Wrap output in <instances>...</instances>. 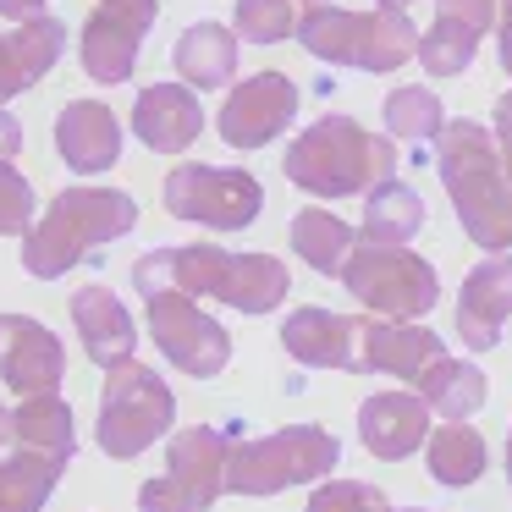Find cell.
<instances>
[{"instance_id":"6da1fadb","label":"cell","mask_w":512,"mask_h":512,"mask_svg":"<svg viewBox=\"0 0 512 512\" xmlns=\"http://www.w3.org/2000/svg\"><path fill=\"white\" fill-rule=\"evenodd\" d=\"M133 287L144 292H188V298H215L237 314H270L292 292V276L276 254H232L215 243L188 248H149L133 265Z\"/></svg>"},{"instance_id":"7a4b0ae2","label":"cell","mask_w":512,"mask_h":512,"mask_svg":"<svg viewBox=\"0 0 512 512\" xmlns=\"http://www.w3.org/2000/svg\"><path fill=\"white\" fill-rule=\"evenodd\" d=\"M435 171L463 232L490 254H512V182L496 138L479 122H446L435 138Z\"/></svg>"},{"instance_id":"3957f363","label":"cell","mask_w":512,"mask_h":512,"mask_svg":"<svg viewBox=\"0 0 512 512\" xmlns=\"http://www.w3.org/2000/svg\"><path fill=\"white\" fill-rule=\"evenodd\" d=\"M138 226V204L122 188H61L50 199V210L34 221V232L23 237V270L34 281H61L67 270H78L83 259H94L105 243L127 237Z\"/></svg>"},{"instance_id":"277c9868","label":"cell","mask_w":512,"mask_h":512,"mask_svg":"<svg viewBox=\"0 0 512 512\" xmlns=\"http://www.w3.org/2000/svg\"><path fill=\"white\" fill-rule=\"evenodd\" d=\"M397 144L364 133L353 116H320L287 144V182L314 199H353L397 177Z\"/></svg>"},{"instance_id":"5b68a950","label":"cell","mask_w":512,"mask_h":512,"mask_svg":"<svg viewBox=\"0 0 512 512\" xmlns=\"http://www.w3.org/2000/svg\"><path fill=\"white\" fill-rule=\"evenodd\" d=\"M298 45L325 67H353V72H397L419 56L408 12H347V6H309L298 17Z\"/></svg>"},{"instance_id":"8992f818","label":"cell","mask_w":512,"mask_h":512,"mask_svg":"<svg viewBox=\"0 0 512 512\" xmlns=\"http://www.w3.org/2000/svg\"><path fill=\"white\" fill-rule=\"evenodd\" d=\"M336 463H342V441L325 424H287L276 435L232 446L226 490H237V496H276V490H292V485H314Z\"/></svg>"},{"instance_id":"52a82bcc","label":"cell","mask_w":512,"mask_h":512,"mask_svg":"<svg viewBox=\"0 0 512 512\" xmlns=\"http://www.w3.org/2000/svg\"><path fill=\"white\" fill-rule=\"evenodd\" d=\"M171 424H177V397H171V386L149 364L133 358V364H122V369L105 375L100 424H94V441H100L105 457L127 463V457L149 452Z\"/></svg>"},{"instance_id":"ba28073f","label":"cell","mask_w":512,"mask_h":512,"mask_svg":"<svg viewBox=\"0 0 512 512\" xmlns=\"http://www.w3.org/2000/svg\"><path fill=\"white\" fill-rule=\"evenodd\" d=\"M232 430L188 424L166 446V474L138 490V512H210L232 468Z\"/></svg>"},{"instance_id":"9c48e42d","label":"cell","mask_w":512,"mask_h":512,"mask_svg":"<svg viewBox=\"0 0 512 512\" xmlns=\"http://www.w3.org/2000/svg\"><path fill=\"white\" fill-rule=\"evenodd\" d=\"M342 287L380 320H419V314H430L441 303V281H435L430 259L408 254V248H380V243L353 248Z\"/></svg>"},{"instance_id":"30bf717a","label":"cell","mask_w":512,"mask_h":512,"mask_svg":"<svg viewBox=\"0 0 512 512\" xmlns=\"http://www.w3.org/2000/svg\"><path fill=\"white\" fill-rule=\"evenodd\" d=\"M166 210L177 221H199L210 232H243V226L259 221V204H265V188H259L254 171H237V166H177L160 188Z\"/></svg>"},{"instance_id":"8fae6325","label":"cell","mask_w":512,"mask_h":512,"mask_svg":"<svg viewBox=\"0 0 512 512\" xmlns=\"http://www.w3.org/2000/svg\"><path fill=\"white\" fill-rule=\"evenodd\" d=\"M144 309H149V336H155V347L182 369V375L215 380L232 364V336H226L221 320H210V314L199 309V298L160 287L144 298Z\"/></svg>"},{"instance_id":"7c38bea8","label":"cell","mask_w":512,"mask_h":512,"mask_svg":"<svg viewBox=\"0 0 512 512\" xmlns=\"http://www.w3.org/2000/svg\"><path fill=\"white\" fill-rule=\"evenodd\" d=\"M155 17H160V0H100L83 23V39H78V56H83V72L105 89L127 83L138 72V50L144 39L155 34Z\"/></svg>"},{"instance_id":"4fadbf2b","label":"cell","mask_w":512,"mask_h":512,"mask_svg":"<svg viewBox=\"0 0 512 512\" xmlns=\"http://www.w3.org/2000/svg\"><path fill=\"white\" fill-rule=\"evenodd\" d=\"M298 100L303 94H298V83H292L287 72H254V78H243L232 94H226L221 116H215V133H221L232 149H265L292 127Z\"/></svg>"},{"instance_id":"5bb4252c","label":"cell","mask_w":512,"mask_h":512,"mask_svg":"<svg viewBox=\"0 0 512 512\" xmlns=\"http://www.w3.org/2000/svg\"><path fill=\"white\" fill-rule=\"evenodd\" d=\"M0 380L17 397H45L67 380V347L34 314H0Z\"/></svg>"},{"instance_id":"9a60e30c","label":"cell","mask_w":512,"mask_h":512,"mask_svg":"<svg viewBox=\"0 0 512 512\" xmlns=\"http://www.w3.org/2000/svg\"><path fill=\"white\" fill-rule=\"evenodd\" d=\"M501 0H435V23L419 34V67L430 78H457L474 67L479 39L496 28Z\"/></svg>"},{"instance_id":"2e32d148","label":"cell","mask_w":512,"mask_h":512,"mask_svg":"<svg viewBox=\"0 0 512 512\" xmlns=\"http://www.w3.org/2000/svg\"><path fill=\"white\" fill-rule=\"evenodd\" d=\"M435 358H446L441 336L424 331V325L413 320H358V353H353V375H397V380H413L419 386V375L435 364Z\"/></svg>"},{"instance_id":"e0dca14e","label":"cell","mask_w":512,"mask_h":512,"mask_svg":"<svg viewBox=\"0 0 512 512\" xmlns=\"http://www.w3.org/2000/svg\"><path fill=\"white\" fill-rule=\"evenodd\" d=\"M507 320H512V254H485L457 292V342L468 353H490Z\"/></svg>"},{"instance_id":"ac0fdd59","label":"cell","mask_w":512,"mask_h":512,"mask_svg":"<svg viewBox=\"0 0 512 512\" xmlns=\"http://www.w3.org/2000/svg\"><path fill=\"white\" fill-rule=\"evenodd\" d=\"M133 133L155 155H182L204 133V105L188 83H149L133 100Z\"/></svg>"},{"instance_id":"d6986e66","label":"cell","mask_w":512,"mask_h":512,"mask_svg":"<svg viewBox=\"0 0 512 512\" xmlns=\"http://www.w3.org/2000/svg\"><path fill=\"white\" fill-rule=\"evenodd\" d=\"M358 441L386 463H402L430 441V402L419 391H375L358 408Z\"/></svg>"},{"instance_id":"ffe728a7","label":"cell","mask_w":512,"mask_h":512,"mask_svg":"<svg viewBox=\"0 0 512 512\" xmlns=\"http://www.w3.org/2000/svg\"><path fill=\"white\" fill-rule=\"evenodd\" d=\"M56 155L67 171L94 177V171H111L122 160V122H116L111 105L100 100H72L56 116Z\"/></svg>"},{"instance_id":"44dd1931","label":"cell","mask_w":512,"mask_h":512,"mask_svg":"<svg viewBox=\"0 0 512 512\" xmlns=\"http://www.w3.org/2000/svg\"><path fill=\"white\" fill-rule=\"evenodd\" d=\"M72 325L83 336V353H89L94 369H122L133 364V347H138V325L127 314V303L116 298L111 287H83L72 292Z\"/></svg>"},{"instance_id":"7402d4cb","label":"cell","mask_w":512,"mask_h":512,"mask_svg":"<svg viewBox=\"0 0 512 512\" xmlns=\"http://www.w3.org/2000/svg\"><path fill=\"white\" fill-rule=\"evenodd\" d=\"M61 50H67V28H61V17H34V23H17L0 34V111H6V100L12 94H28L45 83V72L61 61Z\"/></svg>"},{"instance_id":"603a6c76","label":"cell","mask_w":512,"mask_h":512,"mask_svg":"<svg viewBox=\"0 0 512 512\" xmlns=\"http://www.w3.org/2000/svg\"><path fill=\"white\" fill-rule=\"evenodd\" d=\"M281 347L309 369H353L358 320L353 314H331V309L303 303V309H292L287 325H281Z\"/></svg>"},{"instance_id":"cb8c5ba5","label":"cell","mask_w":512,"mask_h":512,"mask_svg":"<svg viewBox=\"0 0 512 512\" xmlns=\"http://www.w3.org/2000/svg\"><path fill=\"white\" fill-rule=\"evenodd\" d=\"M171 67H177V78L188 83L193 94L199 89H226L237 72V34L221 23H193L182 28L177 50H171Z\"/></svg>"},{"instance_id":"d4e9b609","label":"cell","mask_w":512,"mask_h":512,"mask_svg":"<svg viewBox=\"0 0 512 512\" xmlns=\"http://www.w3.org/2000/svg\"><path fill=\"white\" fill-rule=\"evenodd\" d=\"M424 463H430V479L446 490H468L485 479L490 468V446L485 435L474 430V424H441V430H430V441H424Z\"/></svg>"},{"instance_id":"484cf974","label":"cell","mask_w":512,"mask_h":512,"mask_svg":"<svg viewBox=\"0 0 512 512\" xmlns=\"http://www.w3.org/2000/svg\"><path fill=\"white\" fill-rule=\"evenodd\" d=\"M61 474H67V457L17 446L12 457H0V512H45Z\"/></svg>"},{"instance_id":"4316f807","label":"cell","mask_w":512,"mask_h":512,"mask_svg":"<svg viewBox=\"0 0 512 512\" xmlns=\"http://www.w3.org/2000/svg\"><path fill=\"white\" fill-rule=\"evenodd\" d=\"M419 397L430 402V413H441L446 424H463L485 408L490 386L479 375V364H463V358H435L419 375Z\"/></svg>"},{"instance_id":"83f0119b","label":"cell","mask_w":512,"mask_h":512,"mask_svg":"<svg viewBox=\"0 0 512 512\" xmlns=\"http://www.w3.org/2000/svg\"><path fill=\"white\" fill-rule=\"evenodd\" d=\"M364 243H380V248H402V243H413V232L424 226V199H419V188L413 182H380V188H369L364 193Z\"/></svg>"},{"instance_id":"f1b7e54d","label":"cell","mask_w":512,"mask_h":512,"mask_svg":"<svg viewBox=\"0 0 512 512\" xmlns=\"http://www.w3.org/2000/svg\"><path fill=\"white\" fill-rule=\"evenodd\" d=\"M292 248H298V259L309 270H320V276H342L347 259H353V248H358V232L342 221V215H331V210H298L292 215Z\"/></svg>"},{"instance_id":"f546056e","label":"cell","mask_w":512,"mask_h":512,"mask_svg":"<svg viewBox=\"0 0 512 512\" xmlns=\"http://www.w3.org/2000/svg\"><path fill=\"white\" fill-rule=\"evenodd\" d=\"M17 446H34V452H56L72 463L78 452V430H72V408L61 391H45V397H23L17 402Z\"/></svg>"},{"instance_id":"4dcf8cb0","label":"cell","mask_w":512,"mask_h":512,"mask_svg":"<svg viewBox=\"0 0 512 512\" xmlns=\"http://www.w3.org/2000/svg\"><path fill=\"white\" fill-rule=\"evenodd\" d=\"M380 116H386V133L402 138V144H424V138H441L446 127V111L441 100H435V89H391L386 105H380Z\"/></svg>"},{"instance_id":"1f68e13d","label":"cell","mask_w":512,"mask_h":512,"mask_svg":"<svg viewBox=\"0 0 512 512\" xmlns=\"http://www.w3.org/2000/svg\"><path fill=\"white\" fill-rule=\"evenodd\" d=\"M237 39H248V45L298 39V12H292V0H237Z\"/></svg>"},{"instance_id":"d6a6232c","label":"cell","mask_w":512,"mask_h":512,"mask_svg":"<svg viewBox=\"0 0 512 512\" xmlns=\"http://www.w3.org/2000/svg\"><path fill=\"white\" fill-rule=\"evenodd\" d=\"M303 512H397L386 501L380 485H364V479H325L314 485V496L303 501Z\"/></svg>"},{"instance_id":"836d02e7","label":"cell","mask_w":512,"mask_h":512,"mask_svg":"<svg viewBox=\"0 0 512 512\" xmlns=\"http://www.w3.org/2000/svg\"><path fill=\"white\" fill-rule=\"evenodd\" d=\"M34 232V182L17 166H0V237Z\"/></svg>"},{"instance_id":"e575fe53","label":"cell","mask_w":512,"mask_h":512,"mask_svg":"<svg viewBox=\"0 0 512 512\" xmlns=\"http://www.w3.org/2000/svg\"><path fill=\"white\" fill-rule=\"evenodd\" d=\"M496 138H501V166H507V182H512V89L496 100Z\"/></svg>"},{"instance_id":"d590c367","label":"cell","mask_w":512,"mask_h":512,"mask_svg":"<svg viewBox=\"0 0 512 512\" xmlns=\"http://www.w3.org/2000/svg\"><path fill=\"white\" fill-rule=\"evenodd\" d=\"M17 149H23V122L0 111V166H6V160H12Z\"/></svg>"},{"instance_id":"8d00e7d4","label":"cell","mask_w":512,"mask_h":512,"mask_svg":"<svg viewBox=\"0 0 512 512\" xmlns=\"http://www.w3.org/2000/svg\"><path fill=\"white\" fill-rule=\"evenodd\" d=\"M0 17H12V23H34V17H45V0H0Z\"/></svg>"},{"instance_id":"74e56055","label":"cell","mask_w":512,"mask_h":512,"mask_svg":"<svg viewBox=\"0 0 512 512\" xmlns=\"http://www.w3.org/2000/svg\"><path fill=\"white\" fill-rule=\"evenodd\" d=\"M496 34H501V67L512 72V0L501 6V28H496Z\"/></svg>"},{"instance_id":"f35d334b","label":"cell","mask_w":512,"mask_h":512,"mask_svg":"<svg viewBox=\"0 0 512 512\" xmlns=\"http://www.w3.org/2000/svg\"><path fill=\"white\" fill-rule=\"evenodd\" d=\"M17 441V419H12V408L0 402V446H12Z\"/></svg>"},{"instance_id":"ab89813d","label":"cell","mask_w":512,"mask_h":512,"mask_svg":"<svg viewBox=\"0 0 512 512\" xmlns=\"http://www.w3.org/2000/svg\"><path fill=\"white\" fill-rule=\"evenodd\" d=\"M375 6H386V12H402V6H413V0H375Z\"/></svg>"},{"instance_id":"60d3db41","label":"cell","mask_w":512,"mask_h":512,"mask_svg":"<svg viewBox=\"0 0 512 512\" xmlns=\"http://www.w3.org/2000/svg\"><path fill=\"white\" fill-rule=\"evenodd\" d=\"M507 485H512V430H507Z\"/></svg>"},{"instance_id":"b9f144b4","label":"cell","mask_w":512,"mask_h":512,"mask_svg":"<svg viewBox=\"0 0 512 512\" xmlns=\"http://www.w3.org/2000/svg\"><path fill=\"white\" fill-rule=\"evenodd\" d=\"M402 512H424V507H402Z\"/></svg>"},{"instance_id":"7bdbcfd3","label":"cell","mask_w":512,"mask_h":512,"mask_svg":"<svg viewBox=\"0 0 512 512\" xmlns=\"http://www.w3.org/2000/svg\"><path fill=\"white\" fill-rule=\"evenodd\" d=\"M309 6H320V0H309Z\"/></svg>"}]
</instances>
